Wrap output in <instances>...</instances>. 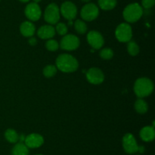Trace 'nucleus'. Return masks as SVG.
Wrapping results in <instances>:
<instances>
[{
	"label": "nucleus",
	"mask_w": 155,
	"mask_h": 155,
	"mask_svg": "<svg viewBox=\"0 0 155 155\" xmlns=\"http://www.w3.org/2000/svg\"><path fill=\"white\" fill-rule=\"evenodd\" d=\"M33 2H35V3H39V2H40L41 1H42V0H33Z\"/></svg>",
	"instance_id": "obj_31"
},
{
	"label": "nucleus",
	"mask_w": 155,
	"mask_h": 155,
	"mask_svg": "<svg viewBox=\"0 0 155 155\" xmlns=\"http://www.w3.org/2000/svg\"><path fill=\"white\" fill-rule=\"evenodd\" d=\"M80 1L83 2H86V3H89L91 0H80Z\"/></svg>",
	"instance_id": "obj_32"
},
{
	"label": "nucleus",
	"mask_w": 155,
	"mask_h": 155,
	"mask_svg": "<svg viewBox=\"0 0 155 155\" xmlns=\"http://www.w3.org/2000/svg\"><path fill=\"white\" fill-rule=\"evenodd\" d=\"M58 68L55 65H48L43 68V75L45 76V78H49L53 77V76L55 75V74L57 73Z\"/></svg>",
	"instance_id": "obj_22"
},
{
	"label": "nucleus",
	"mask_w": 155,
	"mask_h": 155,
	"mask_svg": "<svg viewBox=\"0 0 155 155\" xmlns=\"http://www.w3.org/2000/svg\"><path fill=\"white\" fill-rule=\"evenodd\" d=\"M24 143L28 148H38L43 144L44 138L39 134L32 133L26 136Z\"/></svg>",
	"instance_id": "obj_13"
},
{
	"label": "nucleus",
	"mask_w": 155,
	"mask_h": 155,
	"mask_svg": "<svg viewBox=\"0 0 155 155\" xmlns=\"http://www.w3.org/2000/svg\"><path fill=\"white\" fill-rule=\"evenodd\" d=\"M24 14L26 17L31 21H36L40 18L42 15V11L37 3L30 2L26 6L24 9Z\"/></svg>",
	"instance_id": "obj_10"
},
{
	"label": "nucleus",
	"mask_w": 155,
	"mask_h": 155,
	"mask_svg": "<svg viewBox=\"0 0 155 155\" xmlns=\"http://www.w3.org/2000/svg\"><path fill=\"white\" fill-rule=\"evenodd\" d=\"M87 41L95 50H99L104 46V40L101 33L96 30H91L87 34Z\"/></svg>",
	"instance_id": "obj_11"
},
{
	"label": "nucleus",
	"mask_w": 155,
	"mask_h": 155,
	"mask_svg": "<svg viewBox=\"0 0 155 155\" xmlns=\"http://www.w3.org/2000/svg\"><path fill=\"white\" fill-rule=\"evenodd\" d=\"M98 6L104 11H110L114 9L117 4V0H98Z\"/></svg>",
	"instance_id": "obj_18"
},
{
	"label": "nucleus",
	"mask_w": 155,
	"mask_h": 155,
	"mask_svg": "<svg viewBox=\"0 0 155 155\" xmlns=\"http://www.w3.org/2000/svg\"><path fill=\"white\" fill-rule=\"evenodd\" d=\"M138 152L140 153H143L145 152V147L144 146H139L138 147Z\"/></svg>",
	"instance_id": "obj_29"
},
{
	"label": "nucleus",
	"mask_w": 155,
	"mask_h": 155,
	"mask_svg": "<svg viewBox=\"0 0 155 155\" xmlns=\"http://www.w3.org/2000/svg\"><path fill=\"white\" fill-rule=\"evenodd\" d=\"M55 32H57L61 36H64L68 33V27L64 23H57L56 24Z\"/></svg>",
	"instance_id": "obj_26"
},
{
	"label": "nucleus",
	"mask_w": 155,
	"mask_h": 155,
	"mask_svg": "<svg viewBox=\"0 0 155 155\" xmlns=\"http://www.w3.org/2000/svg\"><path fill=\"white\" fill-rule=\"evenodd\" d=\"M56 67L62 72L70 73L77 71L79 67L77 59L70 54H61L56 59Z\"/></svg>",
	"instance_id": "obj_1"
},
{
	"label": "nucleus",
	"mask_w": 155,
	"mask_h": 155,
	"mask_svg": "<svg viewBox=\"0 0 155 155\" xmlns=\"http://www.w3.org/2000/svg\"><path fill=\"white\" fill-rule=\"evenodd\" d=\"M127 51L130 56H136L139 53V47L135 41L130 40L127 44Z\"/></svg>",
	"instance_id": "obj_21"
},
{
	"label": "nucleus",
	"mask_w": 155,
	"mask_h": 155,
	"mask_svg": "<svg viewBox=\"0 0 155 155\" xmlns=\"http://www.w3.org/2000/svg\"><path fill=\"white\" fill-rule=\"evenodd\" d=\"M5 138L8 142L12 143V144H16L18 141L19 135L15 129H8L5 132Z\"/></svg>",
	"instance_id": "obj_20"
},
{
	"label": "nucleus",
	"mask_w": 155,
	"mask_h": 155,
	"mask_svg": "<svg viewBox=\"0 0 155 155\" xmlns=\"http://www.w3.org/2000/svg\"><path fill=\"white\" fill-rule=\"evenodd\" d=\"M20 2H24V3H26V2H28L29 1H30V0H19Z\"/></svg>",
	"instance_id": "obj_30"
},
{
	"label": "nucleus",
	"mask_w": 155,
	"mask_h": 155,
	"mask_svg": "<svg viewBox=\"0 0 155 155\" xmlns=\"http://www.w3.org/2000/svg\"><path fill=\"white\" fill-rule=\"evenodd\" d=\"M28 43L30 46H36V43H37V40H36L35 37H33V36H30V37L29 38Z\"/></svg>",
	"instance_id": "obj_28"
},
{
	"label": "nucleus",
	"mask_w": 155,
	"mask_h": 155,
	"mask_svg": "<svg viewBox=\"0 0 155 155\" xmlns=\"http://www.w3.org/2000/svg\"><path fill=\"white\" fill-rule=\"evenodd\" d=\"M155 4V0H142V7L145 9L152 8Z\"/></svg>",
	"instance_id": "obj_27"
},
{
	"label": "nucleus",
	"mask_w": 155,
	"mask_h": 155,
	"mask_svg": "<svg viewBox=\"0 0 155 155\" xmlns=\"http://www.w3.org/2000/svg\"><path fill=\"white\" fill-rule=\"evenodd\" d=\"M123 147L125 152L129 154H134L138 152L139 145L137 144L136 138L131 133H127L123 138Z\"/></svg>",
	"instance_id": "obj_9"
},
{
	"label": "nucleus",
	"mask_w": 155,
	"mask_h": 155,
	"mask_svg": "<svg viewBox=\"0 0 155 155\" xmlns=\"http://www.w3.org/2000/svg\"><path fill=\"white\" fill-rule=\"evenodd\" d=\"M60 14L68 21H73L77 17V8L72 2L66 1L61 5Z\"/></svg>",
	"instance_id": "obj_8"
},
{
	"label": "nucleus",
	"mask_w": 155,
	"mask_h": 155,
	"mask_svg": "<svg viewBox=\"0 0 155 155\" xmlns=\"http://www.w3.org/2000/svg\"><path fill=\"white\" fill-rule=\"evenodd\" d=\"M116 38L121 43H128L133 36V30L128 23H121L115 30Z\"/></svg>",
	"instance_id": "obj_5"
},
{
	"label": "nucleus",
	"mask_w": 155,
	"mask_h": 155,
	"mask_svg": "<svg viewBox=\"0 0 155 155\" xmlns=\"http://www.w3.org/2000/svg\"><path fill=\"white\" fill-rule=\"evenodd\" d=\"M99 15V8L94 3H87L82 8L80 16L84 21H92L96 19Z\"/></svg>",
	"instance_id": "obj_6"
},
{
	"label": "nucleus",
	"mask_w": 155,
	"mask_h": 155,
	"mask_svg": "<svg viewBox=\"0 0 155 155\" xmlns=\"http://www.w3.org/2000/svg\"><path fill=\"white\" fill-rule=\"evenodd\" d=\"M20 31L24 36L30 37L34 35L36 31V27L31 21H24L20 26Z\"/></svg>",
	"instance_id": "obj_15"
},
{
	"label": "nucleus",
	"mask_w": 155,
	"mask_h": 155,
	"mask_svg": "<svg viewBox=\"0 0 155 155\" xmlns=\"http://www.w3.org/2000/svg\"><path fill=\"white\" fill-rule=\"evenodd\" d=\"M143 15V8L139 3L129 4L123 12V16L128 23H135L139 21Z\"/></svg>",
	"instance_id": "obj_3"
},
{
	"label": "nucleus",
	"mask_w": 155,
	"mask_h": 155,
	"mask_svg": "<svg viewBox=\"0 0 155 155\" xmlns=\"http://www.w3.org/2000/svg\"><path fill=\"white\" fill-rule=\"evenodd\" d=\"M55 33L54 27L51 24H47L39 27L37 31V35L42 40H49L55 35Z\"/></svg>",
	"instance_id": "obj_14"
},
{
	"label": "nucleus",
	"mask_w": 155,
	"mask_h": 155,
	"mask_svg": "<svg viewBox=\"0 0 155 155\" xmlns=\"http://www.w3.org/2000/svg\"><path fill=\"white\" fill-rule=\"evenodd\" d=\"M29 148L24 142H17L12 150V155H29Z\"/></svg>",
	"instance_id": "obj_17"
},
{
	"label": "nucleus",
	"mask_w": 155,
	"mask_h": 155,
	"mask_svg": "<svg viewBox=\"0 0 155 155\" xmlns=\"http://www.w3.org/2000/svg\"><path fill=\"white\" fill-rule=\"evenodd\" d=\"M139 135L142 140L145 142H150L154 139L155 131L154 126H145L142 128L139 132Z\"/></svg>",
	"instance_id": "obj_16"
},
{
	"label": "nucleus",
	"mask_w": 155,
	"mask_h": 155,
	"mask_svg": "<svg viewBox=\"0 0 155 155\" xmlns=\"http://www.w3.org/2000/svg\"><path fill=\"white\" fill-rule=\"evenodd\" d=\"M45 47L48 50L51 52H54L58 50L59 44L57 40L53 39H49L46 43H45Z\"/></svg>",
	"instance_id": "obj_25"
},
{
	"label": "nucleus",
	"mask_w": 155,
	"mask_h": 155,
	"mask_svg": "<svg viewBox=\"0 0 155 155\" xmlns=\"http://www.w3.org/2000/svg\"><path fill=\"white\" fill-rule=\"evenodd\" d=\"M80 41L78 36L74 34H66L60 42V47L62 50L73 51L80 46Z\"/></svg>",
	"instance_id": "obj_7"
},
{
	"label": "nucleus",
	"mask_w": 155,
	"mask_h": 155,
	"mask_svg": "<svg viewBox=\"0 0 155 155\" xmlns=\"http://www.w3.org/2000/svg\"><path fill=\"white\" fill-rule=\"evenodd\" d=\"M134 92L139 98L149 96L154 91V83L148 78H139L134 84Z\"/></svg>",
	"instance_id": "obj_2"
},
{
	"label": "nucleus",
	"mask_w": 155,
	"mask_h": 155,
	"mask_svg": "<svg viewBox=\"0 0 155 155\" xmlns=\"http://www.w3.org/2000/svg\"><path fill=\"white\" fill-rule=\"evenodd\" d=\"M136 155H141V154H136Z\"/></svg>",
	"instance_id": "obj_34"
},
{
	"label": "nucleus",
	"mask_w": 155,
	"mask_h": 155,
	"mask_svg": "<svg viewBox=\"0 0 155 155\" xmlns=\"http://www.w3.org/2000/svg\"><path fill=\"white\" fill-rule=\"evenodd\" d=\"M74 27H75L76 31L80 34H84L87 31V25L82 20H77L74 22Z\"/></svg>",
	"instance_id": "obj_23"
},
{
	"label": "nucleus",
	"mask_w": 155,
	"mask_h": 155,
	"mask_svg": "<svg viewBox=\"0 0 155 155\" xmlns=\"http://www.w3.org/2000/svg\"><path fill=\"white\" fill-rule=\"evenodd\" d=\"M135 109L139 114H145L147 112L148 109V103H146L145 100H143V98H139L136 102L134 105Z\"/></svg>",
	"instance_id": "obj_19"
},
{
	"label": "nucleus",
	"mask_w": 155,
	"mask_h": 155,
	"mask_svg": "<svg viewBox=\"0 0 155 155\" xmlns=\"http://www.w3.org/2000/svg\"><path fill=\"white\" fill-rule=\"evenodd\" d=\"M60 9L55 3H50L44 12V19L51 25L56 24L60 20Z\"/></svg>",
	"instance_id": "obj_4"
},
{
	"label": "nucleus",
	"mask_w": 155,
	"mask_h": 155,
	"mask_svg": "<svg viewBox=\"0 0 155 155\" xmlns=\"http://www.w3.org/2000/svg\"><path fill=\"white\" fill-rule=\"evenodd\" d=\"M99 56L104 60H109L114 56V51L110 48H104L101 50Z\"/></svg>",
	"instance_id": "obj_24"
},
{
	"label": "nucleus",
	"mask_w": 155,
	"mask_h": 155,
	"mask_svg": "<svg viewBox=\"0 0 155 155\" xmlns=\"http://www.w3.org/2000/svg\"><path fill=\"white\" fill-rule=\"evenodd\" d=\"M86 78L92 84H100L104 80L103 71L98 68H91L86 72Z\"/></svg>",
	"instance_id": "obj_12"
},
{
	"label": "nucleus",
	"mask_w": 155,
	"mask_h": 155,
	"mask_svg": "<svg viewBox=\"0 0 155 155\" xmlns=\"http://www.w3.org/2000/svg\"><path fill=\"white\" fill-rule=\"evenodd\" d=\"M36 155H43V154H36Z\"/></svg>",
	"instance_id": "obj_33"
}]
</instances>
